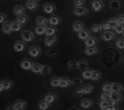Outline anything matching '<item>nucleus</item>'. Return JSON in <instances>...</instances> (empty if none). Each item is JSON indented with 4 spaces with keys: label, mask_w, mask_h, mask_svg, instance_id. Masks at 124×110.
<instances>
[{
    "label": "nucleus",
    "mask_w": 124,
    "mask_h": 110,
    "mask_svg": "<svg viewBox=\"0 0 124 110\" xmlns=\"http://www.w3.org/2000/svg\"><path fill=\"white\" fill-rule=\"evenodd\" d=\"M20 37L23 42L25 43H30L32 42L35 38V36L33 33L29 30H24L21 32Z\"/></svg>",
    "instance_id": "nucleus-1"
},
{
    "label": "nucleus",
    "mask_w": 124,
    "mask_h": 110,
    "mask_svg": "<svg viewBox=\"0 0 124 110\" xmlns=\"http://www.w3.org/2000/svg\"><path fill=\"white\" fill-rule=\"evenodd\" d=\"M91 7L94 12L98 13L103 9L104 4L101 0H92L91 3Z\"/></svg>",
    "instance_id": "nucleus-2"
},
{
    "label": "nucleus",
    "mask_w": 124,
    "mask_h": 110,
    "mask_svg": "<svg viewBox=\"0 0 124 110\" xmlns=\"http://www.w3.org/2000/svg\"><path fill=\"white\" fill-rule=\"evenodd\" d=\"M88 9L85 7H75L73 8V13L75 15L78 16V17H82L84 16L87 15L88 13Z\"/></svg>",
    "instance_id": "nucleus-3"
},
{
    "label": "nucleus",
    "mask_w": 124,
    "mask_h": 110,
    "mask_svg": "<svg viewBox=\"0 0 124 110\" xmlns=\"http://www.w3.org/2000/svg\"><path fill=\"white\" fill-rule=\"evenodd\" d=\"M57 40V37L56 35L53 36H46L44 40V46L46 47H50L53 46Z\"/></svg>",
    "instance_id": "nucleus-4"
},
{
    "label": "nucleus",
    "mask_w": 124,
    "mask_h": 110,
    "mask_svg": "<svg viewBox=\"0 0 124 110\" xmlns=\"http://www.w3.org/2000/svg\"><path fill=\"white\" fill-rule=\"evenodd\" d=\"M42 9L43 12L45 13L50 15L52 14L55 12L56 9V7L53 4L49 2H47L43 5Z\"/></svg>",
    "instance_id": "nucleus-5"
},
{
    "label": "nucleus",
    "mask_w": 124,
    "mask_h": 110,
    "mask_svg": "<svg viewBox=\"0 0 124 110\" xmlns=\"http://www.w3.org/2000/svg\"><path fill=\"white\" fill-rule=\"evenodd\" d=\"M41 49L36 46H33L30 47L28 50V54L29 55L34 58H36L41 54Z\"/></svg>",
    "instance_id": "nucleus-6"
},
{
    "label": "nucleus",
    "mask_w": 124,
    "mask_h": 110,
    "mask_svg": "<svg viewBox=\"0 0 124 110\" xmlns=\"http://www.w3.org/2000/svg\"><path fill=\"white\" fill-rule=\"evenodd\" d=\"M49 24L53 26H57L60 25L62 22L61 18L57 15H51L48 19Z\"/></svg>",
    "instance_id": "nucleus-7"
},
{
    "label": "nucleus",
    "mask_w": 124,
    "mask_h": 110,
    "mask_svg": "<svg viewBox=\"0 0 124 110\" xmlns=\"http://www.w3.org/2000/svg\"><path fill=\"white\" fill-rule=\"evenodd\" d=\"M33 64V63L31 60L28 59H25L23 60L20 62V65L22 69L25 70L26 71H28L31 69Z\"/></svg>",
    "instance_id": "nucleus-8"
},
{
    "label": "nucleus",
    "mask_w": 124,
    "mask_h": 110,
    "mask_svg": "<svg viewBox=\"0 0 124 110\" xmlns=\"http://www.w3.org/2000/svg\"><path fill=\"white\" fill-rule=\"evenodd\" d=\"M26 46L27 45L25 42L21 41H17L15 43L14 45V49L16 52L20 53L24 50Z\"/></svg>",
    "instance_id": "nucleus-9"
},
{
    "label": "nucleus",
    "mask_w": 124,
    "mask_h": 110,
    "mask_svg": "<svg viewBox=\"0 0 124 110\" xmlns=\"http://www.w3.org/2000/svg\"><path fill=\"white\" fill-rule=\"evenodd\" d=\"M2 31L4 34L6 35L11 34L13 32L12 29L11 22H4L2 25Z\"/></svg>",
    "instance_id": "nucleus-10"
},
{
    "label": "nucleus",
    "mask_w": 124,
    "mask_h": 110,
    "mask_svg": "<svg viewBox=\"0 0 124 110\" xmlns=\"http://www.w3.org/2000/svg\"><path fill=\"white\" fill-rule=\"evenodd\" d=\"M93 104V103L91 100L87 98L83 99L80 102V107L82 109L85 110H88L91 108Z\"/></svg>",
    "instance_id": "nucleus-11"
},
{
    "label": "nucleus",
    "mask_w": 124,
    "mask_h": 110,
    "mask_svg": "<svg viewBox=\"0 0 124 110\" xmlns=\"http://www.w3.org/2000/svg\"><path fill=\"white\" fill-rule=\"evenodd\" d=\"M78 36L79 39L85 41L86 39L90 37V32L88 29L84 28L78 33Z\"/></svg>",
    "instance_id": "nucleus-12"
},
{
    "label": "nucleus",
    "mask_w": 124,
    "mask_h": 110,
    "mask_svg": "<svg viewBox=\"0 0 124 110\" xmlns=\"http://www.w3.org/2000/svg\"><path fill=\"white\" fill-rule=\"evenodd\" d=\"M101 36L103 40L106 42H111L114 38V35L112 32L110 31L103 32Z\"/></svg>",
    "instance_id": "nucleus-13"
},
{
    "label": "nucleus",
    "mask_w": 124,
    "mask_h": 110,
    "mask_svg": "<svg viewBox=\"0 0 124 110\" xmlns=\"http://www.w3.org/2000/svg\"><path fill=\"white\" fill-rule=\"evenodd\" d=\"M25 7L29 11H35L38 7V4L34 0H28L25 3Z\"/></svg>",
    "instance_id": "nucleus-14"
},
{
    "label": "nucleus",
    "mask_w": 124,
    "mask_h": 110,
    "mask_svg": "<svg viewBox=\"0 0 124 110\" xmlns=\"http://www.w3.org/2000/svg\"><path fill=\"white\" fill-rule=\"evenodd\" d=\"M56 98H57V96L56 95V94L54 93H49L46 94L45 95L43 100L45 102H46L49 104L51 105L55 102Z\"/></svg>",
    "instance_id": "nucleus-15"
},
{
    "label": "nucleus",
    "mask_w": 124,
    "mask_h": 110,
    "mask_svg": "<svg viewBox=\"0 0 124 110\" xmlns=\"http://www.w3.org/2000/svg\"><path fill=\"white\" fill-rule=\"evenodd\" d=\"M35 23L36 26H47V24L49 23L48 19H46L43 16H39L35 20Z\"/></svg>",
    "instance_id": "nucleus-16"
},
{
    "label": "nucleus",
    "mask_w": 124,
    "mask_h": 110,
    "mask_svg": "<svg viewBox=\"0 0 124 110\" xmlns=\"http://www.w3.org/2000/svg\"><path fill=\"white\" fill-rule=\"evenodd\" d=\"M84 28V23L79 21L75 22L72 25V29L74 32H77V33Z\"/></svg>",
    "instance_id": "nucleus-17"
},
{
    "label": "nucleus",
    "mask_w": 124,
    "mask_h": 110,
    "mask_svg": "<svg viewBox=\"0 0 124 110\" xmlns=\"http://www.w3.org/2000/svg\"><path fill=\"white\" fill-rule=\"evenodd\" d=\"M72 84V81L69 79L65 77L60 78V86L62 88H67Z\"/></svg>",
    "instance_id": "nucleus-18"
},
{
    "label": "nucleus",
    "mask_w": 124,
    "mask_h": 110,
    "mask_svg": "<svg viewBox=\"0 0 124 110\" xmlns=\"http://www.w3.org/2000/svg\"><path fill=\"white\" fill-rule=\"evenodd\" d=\"M98 51V49L95 47H86L85 50V53L87 56H92L97 54Z\"/></svg>",
    "instance_id": "nucleus-19"
},
{
    "label": "nucleus",
    "mask_w": 124,
    "mask_h": 110,
    "mask_svg": "<svg viewBox=\"0 0 124 110\" xmlns=\"http://www.w3.org/2000/svg\"><path fill=\"white\" fill-rule=\"evenodd\" d=\"M97 43L96 39L93 37L90 36L85 41L86 47H95Z\"/></svg>",
    "instance_id": "nucleus-20"
},
{
    "label": "nucleus",
    "mask_w": 124,
    "mask_h": 110,
    "mask_svg": "<svg viewBox=\"0 0 124 110\" xmlns=\"http://www.w3.org/2000/svg\"><path fill=\"white\" fill-rule=\"evenodd\" d=\"M13 12L16 16L22 15L25 14V9L22 6L16 5L14 7Z\"/></svg>",
    "instance_id": "nucleus-21"
},
{
    "label": "nucleus",
    "mask_w": 124,
    "mask_h": 110,
    "mask_svg": "<svg viewBox=\"0 0 124 110\" xmlns=\"http://www.w3.org/2000/svg\"><path fill=\"white\" fill-rule=\"evenodd\" d=\"M29 17L25 14L23 15H22L16 16V21L18 23H19L22 25H23L27 23L29 20Z\"/></svg>",
    "instance_id": "nucleus-22"
},
{
    "label": "nucleus",
    "mask_w": 124,
    "mask_h": 110,
    "mask_svg": "<svg viewBox=\"0 0 124 110\" xmlns=\"http://www.w3.org/2000/svg\"><path fill=\"white\" fill-rule=\"evenodd\" d=\"M17 110H24L26 106V103L23 100H17L13 104Z\"/></svg>",
    "instance_id": "nucleus-23"
},
{
    "label": "nucleus",
    "mask_w": 124,
    "mask_h": 110,
    "mask_svg": "<svg viewBox=\"0 0 124 110\" xmlns=\"http://www.w3.org/2000/svg\"><path fill=\"white\" fill-rule=\"evenodd\" d=\"M110 97L111 100L115 101L117 103L122 101L123 99L122 96L120 93H115L112 92H110Z\"/></svg>",
    "instance_id": "nucleus-24"
},
{
    "label": "nucleus",
    "mask_w": 124,
    "mask_h": 110,
    "mask_svg": "<svg viewBox=\"0 0 124 110\" xmlns=\"http://www.w3.org/2000/svg\"><path fill=\"white\" fill-rule=\"evenodd\" d=\"M57 31V29L53 26H49L46 27V32H45V35L46 36H53L55 35V33Z\"/></svg>",
    "instance_id": "nucleus-25"
},
{
    "label": "nucleus",
    "mask_w": 124,
    "mask_h": 110,
    "mask_svg": "<svg viewBox=\"0 0 124 110\" xmlns=\"http://www.w3.org/2000/svg\"><path fill=\"white\" fill-rule=\"evenodd\" d=\"M0 84H1L4 87V91H8L11 89L14 85L13 82L9 80H4L1 81Z\"/></svg>",
    "instance_id": "nucleus-26"
},
{
    "label": "nucleus",
    "mask_w": 124,
    "mask_h": 110,
    "mask_svg": "<svg viewBox=\"0 0 124 110\" xmlns=\"http://www.w3.org/2000/svg\"><path fill=\"white\" fill-rule=\"evenodd\" d=\"M51 106V105L45 102L44 100H42L39 102L37 107L39 110H48Z\"/></svg>",
    "instance_id": "nucleus-27"
},
{
    "label": "nucleus",
    "mask_w": 124,
    "mask_h": 110,
    "mask_svg": "<svg viewBox=\"0 0 124 110\" xmlns=\"http://www.w3.org/2000/svg\"><path fill=\"white\" fill-rule=\"evenodd\" d=\"M81 89L84 94L88 95L92 92L93 87L90 84H85L81 87Z\"/></svg>",
    "instance_id": "nucleus-28"
},
{
    "label": "nucleus",
    "mask_w": 124,
    "mask_h": 110,
    "mask_svg": "<svg viewBox=\"0 0 124 110\" xmlns=\"http://www.w3.org/2000/svg\"><path fill=\"white\" fill-rule=\"evenodd\" d=\"M123 91L122 87L117 83H112L111 92L115 93H121Z\"/></svg>",
    "instance_id": "nucleus-29"
},
{
    "label": "nucleus",
    "mask_w": 124,
    "mask_h": 110,
    "mask_svg": "<svg viewBox=\"0 0 124 110\" xmlns=\"http://www.w3.org/2000/svg\"><path fill=\"white\" fill-rule=\"evenodd\" d=\"M12 29L13 32H19L22 29V26L19 23H18L16 21H13L11 22Z\"/></svg>",
    "instance_id": "nucleus-30"
},
{
    "label": "nucleus",
    "mask_w": 124,
    "mask_h": 110,
    "mask_svg": "<svg viewBox=\"0 0 124 110\" xmlns=\"http://www.w3.org/2000/svg\"><path fill=\"white\" fill-rule=\"evenodd\" d=\"M93 71L90 69H84L82 72V76L84 79L86 80H89L91 79L92 74Z\"/></svg>",
    "instance_id": "nucleus-31"
},
{
    "label": "nucleus",
    "mask_w": 124,
    "mask_h": 110,
    "mask_svg": "<svg viewBox=\"0 0 124 110\" xmlns=\"http://www.w3.org/2000/svg\"><path fill=\"white\" fill-rule=\"evenodd\" d=\"M78 63L76 61H71L68 63V67L71 72H76L78 68Z\"/></svg>",
    "instance_id": "nucleus-32"
},
{
    "label": "nucleus",
    "mask_w": 124,
    "mask_h": 110,
    "mask_svg": "<svg viewBox=\"0 0 124 110\" xmlns=\"http://www.w3.org/2000/svg\"><path fill=\"white\" fill-rule=\"evenodd\" d=\"M46 27L47 26H36L34 28V31L35 33L39 36L45 34L46 32Z\"/></svg>",
    "instance_id": "nucleus-33"
},
{
    "label": "nucleus",
    "mask_w": 124,
    "mask_h": 110,
    "mask_svg": "<svg viewBox=\"0 0 124 110\" xmlns=\"http://www.w3.org/2000/svg\"><path fill=\"white\" fill-rule=\"evenodd\" d=\"M42 66H43L41 65L40 64H34L31 69V72L35 74H40Z\"/></svg>",
    "instance_id": "nucleus-34"
},
{
    "label": "nucleus",
    "mask_w": 124,
    "mask_h": 110,
    "mask_svg": "<svg viewBox=\"0 0 124 110\" xmlns=\"http://www.w3.org/2000/svg\"><path fill=\"white\" fill-rule=\"evenodd\" d=\"M52 72V70L50 67L47 66H43L40 74L44 76H47L49 75Z\"/></svg>",
    "instance_id": "nucleus-35"
},
{
    "label": "nucleus",
    "mask_w": 124,
    "mask_h": 110,
    "mask_svg": "<svg viewBox=\"0 0 124 110\" xmlns=\"http://www.w3.org/2000/svg\"><path fill=\"white\" fill-rule=\"evenodd\" d=\"M107 22L109 25L110 28L112 29L115 30L118 26V24L117 22L116 19L115 18H111L109 19Z\"/></svg>",
    "instance_id": "nucleus-36"
},
{
    "label": "nucleus",
    "mask_w": 124,
    "mask_h": 110,
    "mask_svg": "<svg viewBox=\"0 0 124 110\" xmlns=\"http://www.w3.org/2000/svg\"><path fill=\"white\" fill-rule=\"evenodd\" d=\"M50 85L53 88H57L60 86V78L55 77L52 78L50 81Z\"/></svg>",
    "instance_id": "nucleus-37"
},
{
    "label": "nucleus",
    "mask_w": 124,
    "mask_h": 110,
    "mask_svg": "<svg viewBox=\"0 0 124 110\" xmlns=\"http://www.w3.org/2000/svg\"><path fill=\"white\" fill-rule=\"evenodd\" d=\"M120 6V3L117 1H112L110 3V7L113 11H116V10L118 9Z\"/></svg>",
    "instance_id": "nucleus-38"
},
{
    "label": "nucleus",
    "mask_w": 124,
    "mask_h": 110,
    "mask_svg": "<svg viewBox=\"0 0 124 110\" xmlns=\"http://www.w3.org/2000/svg\"><path fill=\"white\" fill-rule=\"evenodd\" d=\"M102 26L97 24H94L93 25H92L91 27V31L95 33H100L102 31Z\"/></svg>",
    "instance_id": "nucleus-39"
},
{
    "label": "nucleus",
    "mask_w": 124,
    "mask_h": 110,
    "mask_svg": "<svg viewBox=\"0 0 124 110\" xmlns=\"http://www.w3.org/2000/svg\"><path fill=\"white\" fill-rule=\"evenodd\" d=\"M101 77V75L100 73L96 71H93L91 80L94 81H99Z\"/></svg>",
    "instance_id": "nucleus-40"
},
{
    "label": "nucleus",
    "mask_w": 124,
    "mask_h": 110,
    "mask_svg": "<svg viewBox=\"0 0 124 110\" xmlns=\"http://www.w3.org/2000/svg\"><path fill=\"white\" fill-rule=\"evenodd\" d=\"M78 68L80 69H85L88 66V63L85 60H81L78 63Z\"/></svg>",
    "instance_id": "nucleus-41"
},
{
    "label": "nucleus",
    "mask_w": 124,
    "mask_h": 110,
    "mask_svg": "<svg viewBox=\"0 0 124 110\" xmlns=\"http://www.w3.org/2000/svg\"><path fill=\"white\" fill-rule=\"evenodd\" d=\"M112 89V84L111 83H105L102 86V90L104 92L110 93L111 92Z\"/></svg>",
    "instance_id": "nucleus-42"
},
{
    "label": "nucleus",
    "mask_w": 124,
    "mask_h": 110,
    "mask_svg": "<svg viewBox=\"0 0 124 110\" xmlns=\"http://www.w3.org/2000/svg\"><path fill=\"white\" fill-rule=\"evenodd\" d=\"M58 53V51L56 49H49L47 50L46 54L50 57H55Z\"/></svg>",
    "instance_id": "nucleus-43"
},
{
    "label": "nucleus",
    "mask_w": 124,
    "mask_h": 110,
    "mask_svg": "<svg viewBox=\"0 0 124 110\" xmlns=\"http://www.w3.org/2000/svg\"><path fill=\"white\" fill-rule=\"evenodd\" d=\"M116 46L117 48L120 50H124V39H118L116 41Z\"/></svg>",
    "instance_id": "nucleus-44"
},
{
    "label": "nucleus",
    "mask_w": 124,
    "mask_h": 110,
    "mask_svg": "<svg viewBox=\"0 0 124 110\" xmlns=\"http://www.w3.org/2000/svg\"><path fill=\"white\" fill-rule=\"evenodd\" d=\"M101 100L104 101H109L110 100V93L104 92L102 93L101 95Z\"/></svg>",
    "instance_id": "nucleus-45"
},
{
    "label": "nucleus",
    "mask_w": 124,
    "mask_h": 110,
    "mask_svg": "<svg viewBox=\"0 0 124 110\" xmlns=\"http://www.w3.org/2000/svg\"><path fill=\"white\" fill-rule=\"evenodd\" d=\"M82 83V81L80 78H75L72 81V84L76 87H79Z\"/></svg>",
    "instance_id": "nucleus-46"
},
{
    "label": "nucleus",
    "mask_w": 124,
    "mask_h": 110,
    "mask_svg": "<svg viewBox=\"0 0 124 110\" xmlns=\"http://www.w3.org/2000/svg\"><path fill=\"white\" fill-rule=\"evenodd\" d=\"M74 4L77 7H84L85 5V0H75Z\"/></svg>",
    "instance_id": "nucleus-47"
},
{
    "label": "nucleus",
    "mask_w": 124,
    "mask_h": 110,
    "mask_svg": "<svg viewBox=\"0 0 124 110\" xmlns=\"http://www.w3.org/2000/svg\"><path fill=\"white\" fill-rule=\"evenodd\" d=\"M98 105L100 109H107L109 107L108 102L107 101H100Z\"/></svg>",
    "instance_id": "nucleus-48"
},
{
    "label": "nucleus",
    "mask_w": 124,
    "mask_h": 110,
    "mask_svg": "<svg viewBox=\"0 0 124 110\" xmlns=\"http://www.w3.org/2000/svg\"><path fill=\"white\" fill-rule=\"evenodd\" d=\"M115 31L118 34H123L124 33V25H118L117 28L115 29Z\"/></svg>",
    "instance_id": "nucleus-49"
},
{
    "label": "nucleus",
    "mask_w": 124,
    "mask_h": 110,
    "mask_svg": "<svg viewBox=\"0 0 124 110\" xmlns=\"http://www.w3.org/2000/svg\"><path fill=\"white\" fill-rule=\"evenodd\" d=\"M84 94L81 88H78L75 90V92H74V95L76 97H79L81 96L82 95Z\"/></svg>",
    "instance_id": "nucleus-50"
},
{
    "label": "nucleus",
    "mask_w": 124,
    "mask_h": 110,
    "mask_svg": "<svg viewBox=\"0 0 124 110\" xmlns=\"http://www.w3.org/2000/svg\"><path fill=\"white\" fill-rule=\"evenodd\" d=\"M116 19L118 25H123L124 24V15H119Z\"/></svg>",
    "instance_id": "nucleus-51"
},
{
    "label": "nucleus",
    "mask_w": 124,
    "mask_h": 110,
    "mask_svg": "<svg viewBox=\"0 0 124 110\" xmlns=\"http://www.w3.org/2000/svg\"><path fill=\"white\" fill-rule=\"evenodd\" d=\"M101 26H102V29H103V30H105V31H108V30H110V29H111V28H110L109 25L108 23H107V22H103V23L102 24Z\"/></svg>",
    "instance_id": "nucleus-52"
},
{
    "label": "nucleus",
    "mask_w": 124,
    "mask_h": 110,
    "mask_svg": "<svg viewBox=\"0 0 124 110\" xmlns=\"http://www.w3.org/2000/svg\"><path fill=\"white\" fill-rule=\"evenodd\" d=\"M7 19V16L4 14H2V13L0 14V23L3 24L4 22H5V21Z\"/></svg>",
    "instance_id": "nucleus-53"
},
{
    "label": "nucleus",
    "mask_w": 124,
    "mask_h": 110,
    "mask_svg": "<svg viewBox=\"0 0 124 110\" xmlns=\"http://www.w3.org/2000/svg\"><path fill=\"white\" fill-rule=\"evenodd\" d=\"M108 102L109 107H115V106H116V105L117 104V102H116L115 101H113V100H111V99L109 101H108Z\"/></svg>",
    "instance_id": "nucleus-54"
},
{
    "label": "nucleus",
    "mask_w": 124,
    "mask_h": 110,
    "mask_svg": "<svg viewBox=\"0 0 124 110\" xmlns=\"http://www.w3.org/2000/svg\"><path fill=\"white\" fill-rule=\"evenodd\" d=\"M6 110H17L15 108V107L13 105H10L7 107Z\"/></svg>",
    "instance_id": "nucleus-55"
},
{
    "label": "nucleus",
    "mask_w": 124,
    "mask_h": 110,
    "mask_svg": "<svg viewBox=\"0 0 124 110\" xmlns=\"http://www.w3.org/2000/svg\"><path fill=\"white\" fill-rule=\"evenodd\" d=\"M107 109V110H117V108L116 106H115V107H109Z\"/></svg>",
    "instance_id": "nucleus-56"
},
{
    "label": "nucleus",
    "mask_w": 124,
    "mask_h": 110,
    "mask_svg": "<svg viewBox=\"0 0 124 110\" xmlns=\"http://www.w3.org/2000/svg\"><path fill=\"white\" fill-rule=\"evenodd\" d=\"M68 110H80L76 107H73L69 108Z\"/></svg>",
    "instance_id": "nucleus-57"
},
{
    "label": "nucleus",
    "mask_w": 124,
    "mask_h": 110,
    "mask_svg": "<svg viewBox=\"0 0 124 110\" xmlns=\"http://www.w3.org/2000/svg\"><path fill=\"white\" fill-rule=\"evenodd\" d=\"M3 91H4V87H3V86H2V85L1 84H0V92L1 93Z\"/></svg>",
    "instance_id": "nucleus-58"
},
{
    "label": "nucleus",
    "mask_w": 124,
    "mask_h": 110,
    "mask_svg": "<svg viewBox=\"0 0 124 110\" xmlns=\"http://www.w3.org/2000/svg\"><path fill=\"white\" fill-rule=\"evenodd\" d=\"M34 1H35V2H39V1H40L41 0H34Z\"/></svg>",
    "instance_id": "nucleus-59"
},
{
    "label": "nucleus",
    "mask_w": 124,
    "mask_h": 110,
    "mask_svg": "<svg viewBox=\"0 0 124 110\" xmlns=\"http://www.w3.org/2000/svg\"><path fill=\"white\" fill-rule=\"evenodd\" d=\"M100 110H107V109H100Z\"/></svg>",
    "instance_id": "nucleus-60"
},
{
    "label": "nucleus",
    "mask_w": 124,
    "mask_h": 110,
    "mask_svg": "<svg viewBox=\"0 0 124 110\" xmlns=\"http://www.w3.org/2000/svg\"><path fill=\"white\" fill-rule=\"evenodd\" d=\"M123 37H124V33H123Z\"/></svg>",
    "instance_id": "nucleus-61"
},
{
    "label": "nucleus",
    "mask_w": 124,
    "mask_h": 110,
    "mask_svg": "<svg viewBox=\"0 0 124 110\" xmlns=\"http://www.w3.org/2000/svg\"><path fill=\"white\" fill-rule=\"evenodd\" d=\"M25 110V109L24 110Z\"/></svg>",
    "instance_id": "nucleus-62"
},
{
    "label": "nucleus",
    "mask_w": 124,
    "mask_h": 110,
    "mask_svg": "<svg viewBox=\"0 0 124 110\" xmlns=\"http://www.w3.org/2000/svg\"><path fill=\"white\" fill-rule=\"evenodd\" d=\"M105 1H108V0H105Z\"/></svg>",
    "instance_id": "nucleus-63"
}]
</instances>
